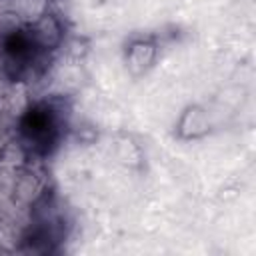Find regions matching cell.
<instances>
[{
	"label": "cell",
	"instance_id": "cell-1",
	"mask_svg": "<svg viewBox=\"0 0 256 256\" xmlns=\"http://www.w3.org/2000/svg\"><path fill=\"white\" fill-rule=\"evenodd\" d=\"M24 132H28L30 140L38 144H48L54 138L56 132V122L52 118L50 110H32L28 114V120L24 122Z\"/></svg>",
	"mask_w": 256,
	"mask_h": 256
}]
</instances>
